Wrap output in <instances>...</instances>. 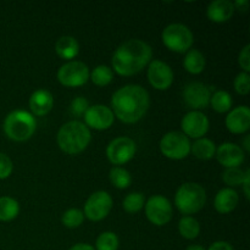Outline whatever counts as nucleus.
Wrapping results in <instances>:
<instances>
[{
  "mask_svg": "<svg viewBox=\"0 0 250 250\" xmlns=\"http://www.w3.org/2000/svg\"><path fill=\"white\" fill-rule=\"evenodd\" d=\"M111 106L120 121L134 124L148 111L149 94L141 85H126L120 88L112 95Z\"/></svg>",
  "mask_w": 250,
  "mask_h": 250,
  "instance_id": "nucleus-1",
  "label": "nucleus"
},
{
  "mask_svg": "<svg viewBox=\"0 0 250 250\" xmlns=\"http://www.w3.org/2000/svg\"><path fill=\"white\" fill-rule=\"evenodd\" d=\"M153 56L150 45L139 39H129L112 55V67L121 76H132L143 70Z\"/></svg>",
  "mask_w": 250,
  "mask_h": 250,
  "instance_id": "nucleus-2",
  "label": "nucleus"
},
{
  "mask_svg": "<svg viewBox=\"0 0 250 250\" xmlns=\"http://www.w3.org/2000/svg\"><path fill=\"white\" fill-rule=\"evenodd\" d=\"M90 142V132L84 124L70 121L61 126L58 133V144L66 154H80Z\"/></svg>",
  "mask_w": 250,
  "mask_h": 250,
  "instance_id": "nucleus-3",
  "label": "nucleus"
},
{
  "mask_svg": "<svg viewBox=\"0 0 250 250\" xmlns=\"http://www.w3.org/2000/svg\"><path fill=\"white\" fill-rule=\"evenodd\" d=\"M36 119L33 115L23 110L10 112L4 121V132L15 142H24L33 136L36 131Z\"/></svg>",
  "mask_w": 250,
  "mask_h": 250,
  "instance_id": "nucleus-4",
  "label": "nucleus"
},
{
  "mask_svg": "<svg viewBox=\"0 0 250 250\" xmlns=\"http://www.w3.org/2000/svg\"><path fill=\"white\" fill-rule=\"evenodd\" d=\"M207 202L205 189L198 183H185L175 195V204L182 214H195L204 208Z\"/></svg>",
  "mask_w": 250,
  "mask_h": 250,
  "instance_id": "nucleus-5",
  "label": "nucleus"
},
{
  "mask_svg": "<svg viewBox=\"0 0 250 250\" xmlns=\"http://www.w3.org/2000/svg\"><path fill=\"white\" fill-rule=\"evenodd\" d=\"M163 42L171 51L186 53L193 44V33L182 23L168 24L163 31Z\"/></svg>",
  "mask_w": 250,
  "mask_h": 250,
  "instance_id": "nucleus-6",
  "label": "nucleus"
},
{
  "mask_svg": "<svg viewBox=\"0 0 250 250\" xmlns=\"http://www.w3.org/2000/svg\"><path fill=\"white\" fill-rule=\"evenodd\" d=\"M160 150L166 158L172 160L187 158L190 153L189 138L181 132L166 133L160 142Z\"/></svg>",
  "mask_w": 250,
  "mask_h": 250,
  "instance_id": "nucleus-7",
  "label": "nucleus"
},
{
  "mask_svg": "<svg viewBox=\"0 0 250 250\" xmlns=\"http://www.w3.org/2000/svg\"><path fill=\"white\" fill-rule=\"evenodd\" d=\"M89 78V70L81 61H70L61 66L58 71V80L65 87H80Z\"/></svg>",
  "mask_w": 250,
  "mask_h": 250,
  "instance_id": "nucleus-8",
  "label": "nucleus"
},
{
  "mask_svg": "<svg viewBox=\"0 0 250 250\" xmlns=\"http://www.w3.org/2000/svg\"><path fill=\"white\" fill-rule=\"evenodd\" d=\"M144 207H146V217L153 225L164 226L172 219V207L170 200L163 195L150 197Z\"/></svg>",
  "mask_w": 250,
  "mask_h": 250,
  "instance_id": "nucleus-9",
  "label": "nucleus"
},
{
  "mask_svg": "<svg viewBox=\"0 0 250 250\" xmlns=\"http://www.w3.org/2000/svg\"><path fill=\"white\" fill-rule=\"evenodd\" d=\"M137 150L136 143L128 137H119L110 142L106 149V155L114 165H124L134 156Z\"/></svg>",
  "mask_w": 250,
  "mask_h": 250,
  "instance_id": "nucleus-10",
  "label": "nucleus"
},
{
  "mask_svg": "<svg viewBox=\"0 0 250 250\" xmlns=\"http://www.w3.org/2000/svg\"><path fill=\"white\" fill-rule=\"evenodd\" d=\"M111 208L112 199L109 193L99 190L88 198L84 205V215L90 221H100L109 215Z\"/></svg>",
  "mask_w": 250,
  "mask_h": 250,
  "instance_id": "nucleus-11",
  "label": "nucleus"
},
{
  "mask_svg": "<svg viewBox=\"0 0 250 250\" xmlns=\"http://www.w3.org/2000/svg\"><path fill=\"white\" fill-rule=\"evenodd\" d=\"M183 99L185 103L195 111L199 109H205L210 104L211 93L210 88L200 82H193L186 85L183 90Z\"/></svg>",
  "mask_w": 250,
  "mask_h": 250,
  "instance_id": "nucleus-12",
  "label": "nucleus"
},
{
  "mask_svg": "<svg viewBox=\"0 0 250 250\" xmlns=\"http://www.w3.org/2000/svg\"><path fill=\"white\" fill-rule=\"evenodd\" d=\"M149 83L158 90H166L173 82V72L170 66L160 60L151 61L148 68Z\"/></svg>",
  "mask_w": 250,
  "mask_h": 250,
  "instance_id": "nucleus-13",
  "label": "nucleus"
},
{
  "mask_svg": "<svg viewBox=\"0 0 250 250\" xmlns=\"http://www.w3.org/2000/svg\"><path fill=\"white\" fill-rule=\"evenodd\" d=\"M182 131L188 138L199 139L209 129V120L203 112L190 111L186 115L181 122Z\"/></svg>",
  "mask_w": 250,
  "mask_h": 250,
  "instance_id": "nucleus-14",
  "label": "nucleus"
},
{
  "mask_svg": "<svg viewBox=\"0 0 250 250\" xmlns=\"http://www.w3.org/2000/svg\"><path fill=\"white\" fill-rule=\"evenodd\" d=\"M84 121L87 126L94 129H107L114 124V112L110 107L104 105L89 106L84 114Z\"/></svg>",
  "mask_w": 250,
  "mask_h": 250,
  "instance_id": "nucleus-15",
  "label": "nucleus"
},
{
  "mask_svg": "<svg viewBox=\"0 0 250 250\" xmlns=\"http://www.w3.org/2000/svg\"><path fill=\"white\" fill-rule=\"evenodd\" d=\"M216 158L226 168L238 167L244 161V151L237 144L224 143L216 149Z\"/></svg>",
  "mask_w": 250,
  "mask_h": 250,
  "instance_id": "nucleus-16",
  "label": "nucleus"
},
{
  "mask_svg": "<svg viewBox=\"0 0 250 250\" xmlns=\"http://www.w3.org/2000/svg\"><path fill=\"white\" fill-rule=\"evenodd\" d=\"M226 127L229 132L241 134L250 128V109L246 105L232 110L226 117Z\"/></svg>",
  "mask_w": 250,
  "mask_h": 250,
  "instance_id": "nucleus-17",
  "label": "nucleus"
},
{
  "mask_svg": "<svg viewBox=\"0 0 250 250\" xmlns=\"http://www.w3.org/2000/svg\"><path fill=\"white\" fill-rule=\"evenodd\" d=\"M54 98L49 90L38 89L31 95L29 99V107L33 115L36 116H44L53 109Z\"/></svg>",
  "mask_w": 250,
  "mask_h": 250,
  "instance_id": "nucleus-18",
  "label": "nucleus"
},
{
  "mask_svg": "<svg viewBox=\"0 0 250 250\" xmlns=\"http://www.w3.org/2000/svg\"><path fill=\"white\" fill-rule=\"evenodd\" d=\"M233 2L229 1V0H215L209 4L207 14L210 21L222 23V22L229 21L233 16Z\"/></svg>",
  "mask_w": 250,
  "mask_h": 250,
  "instance_id": "nucleus-19",
  "label": "nucleus"
},
{
  "mask_svg": "<svg viewBox=\"0 0 250 250\" xmlns=\"http://www.w3.org/2000/svg\"><path fill=\"white\" fill-rule=\"evenodd\" d=\"M238 200L239 198L236 190L231 189V188H225V189L220 190L215 197V209L220 214H229L232 210L236 209Z\"/></svg>",
  "mask_w": 250,
  "mask_h": 250,
  "instance_id": "nucleus-20",
  "label": "nucleus"
},
{
  "mask_svg": "<svg viewBox=\"0 0 250 250\" xmlns=\"http://www.w3.org/2000/svg\"><path fill=\"white\" fill-rule=\"evenodd\" d=\"M55 51L60 58L65 59V60H71L78 55L80 44H78L77 39H75L73 37L63 36L56 42Z\"/></svg>",
  "mask_w": 250,
  "mask_h": 250,
  "instance_id": "nucleus-21",
  "label": "nucleus"
},
{
  "mask_svg": "<svg viewBox=\"0 0 250 250\" xmlns=\"http://www.w3.org/2000/svg\"><path fill=\"white\" fill-rule=\"evenodd\" d=\"M193 155L200 160H209L216 154V146L212 141L208 138H199L190 146Z\"/></svg>",
  "mask_w": 250,
  "mask_h": 250,
  "instance_id": "nucleus-22",
  "label": "nucleus"
},
{
  "mask_svg": "<svg viewBox=\"0 0 250 250\" xmlns=\"http://www.w3.org/2000/svg\"><path fill=\"white\" fill-rule=\"evenodd\" d=\"M183 66L186 70L192 75H198L202 73L205 68V58L199 50H188L187 55H186L185 61H183Z\"/></svg>",
  "mask_w": 250,
  "mask_h": 250,
  "instance_id": "nucleus-23",
  "label": "nucleus"
},
{
  "mask_svg": "<svg viewBox=\"0 0 250 250\" xmlns=\"http://www.w3.org/2000/svg\"><path fill=\"white\" fill-rule=\"evenodd\" d=\"M180 234L186 239H194L200 233V225L194 217L185 216L180 220L178 224Z\"/></svg>",
  "mask_w": 250,
  "mask_h": 250,
  "instance_id": "nucleus-24",
  "label": "nucleus"
},
{
  "mask_svg": "<svg viewBox=\"0 0 250 250\" xmlns=\"http://www.w3.org/2000/svg\"><path fill=\"white\" fill-rule=\"evenodd\" d=\"M20 212V205L14 198H0V221H11L17 217Z\"/></svg>",
  "mask_w": 250,
  "mask_h": 250,
  "instance_id": "nucleus-25",
  "label": "nucleus"
},
{
  "mask_svg": "<svg viewBox=\"0 0 250 250\" xmlns=\"http://www.w3.org/2000/svg\"><path fill=\"white\" fill-rule=\"evenodd\" d=\"M110 181L119 189H126L131 185L132 177L128 171L116 166V167H112L110 170Z\"/></svg>",
  "mask_w": 250,
  "mask_h": 250,
  "instance_id": "nucleus-26",
  "label": "nucleus"
},
{
  "mask_svg": "<svg viewBox=\"0 0 250 250\" xmlns=\"http://www.w3.org/2000/svg\"><path fill=\"white\" fill-rule=\"evenodd\" d=\"M210 103H211L212 109L217 112H221V114L229 111L232 107L231 95L225 90H219V92L215 93L210 99Z\"/></svg>",
  "mask_w": 250,
  "mask_h": 250,
  "instance_id": "nucleus-27",
  "label": "nucleus"
},
{
  "mask_svg": "<svg viewBox=\"0 0 250 250\" xmlns=\"http://www.w3.org/2000/svg\"><path fill=\"white\" fill-rule=\"evenodd\" d=\"M90 80L98 87H105L112 81V70L105 65L97 66L90 73Z\"/></svg>",
  "mask_w": 250,
  "mask_h": 250,
  "instance_id": "nucleus-28",
  "label": "nucleus"
},
{
  "mask_svg": "<svg viewBox=\"0 0 250 250\" xmlns=\"http://www.w3.org/2000/svg\"><path fill=\"white\" fill-rule=\"evenodd\" d=\"M122 205L127 212L134 214V212H138L139 210L143 209V207L146 205V199H144V195L142 193L133 192L126 195Z\"/></svg>",
  "mask_w": 250,
  "mask_h": 250,
  "instance_id": "nucleus-29",
  "label": "nucleus"
},
{
  "mask_svg": "<svg viewBox=\"0 0 250 250\" xmlns=\"http://www.w3.org/2000/svg\"><path fill=\"white\" fill-rule=\"evenodd\" d=\"M97 250H117L119 238L114 232H104L97 239Z\"/></svg>",
  "mask_w": 250,
  "mask_h": 250,
  "instance_id": "nucleus-30",
  "label": "nucleus"
},
{
  "mask_svg": "<svg viewBox=\"0 0 250 250\" xmlns=\"http://www.w3.org/2000/svg\"><path fill=\"white\" fill-rule=\"evenodd\" d=\"M62 224L68 229H76L81 226L84 220V214L78 209H68L62 215Z\"/></svg>",
  "mask_w": 250,
  "mask_h": 250,
  "instance_id": "nucleus-31",
  "label": "nucleus"
},
{
  "mask_svg": "<svg viewBox=\"0 0 250 250\" xmlns=\"http://www.w3.org/2000/svg\"><path fill=\"white\" fill-rule=\"evenodd\" d=\"M246 172L238 167L226 168L222 173V180L227 186H241L243 183Z\"/></svg>",
  "mask_w": 250,
  "mask_h": 250,
  "instance_id": "nucleus-32",
  "label": "nucleus"
},
{
  "mask_svg": "<svg viewBox=\"0 0 250 250\" xmlns=\"http://www.w3.org/2000/svg\"><path fill=\"white\" fill-rule=\"evenodd\" d=\"M234 89L238 94L247 95L250 92V76L247 72L239 73L234 80Z\"/></svg>",
  "mask_w": 250,
  "mask_h": 250,
  "instance_id": "nucleus-33",
  "label": "nucleus"
},
{
  "mask_svg": "<svg viewBox=\"0 0 250 250\" xmlns=\"http://www.w3.org/2000/svg\"><path fill=\"white\" fill-rule=\"evenodd\" d=\"M89 107L88 100L83 97H77L71 103V114L75 116H82Z\"/></svg>",
  "mask_w": 250,
  "mask_h": 250,
  "instance_id": "nucleus-34",
  "label": "nucleus"
},
{
  "mask_svg": "<svg viewBox=\"0 0 250 250\" xmlns=\"http://www.w3.org/2000/svg\"><path fill=\"white\" fill-rule=\"evenodd\" d=\"M12 172V161L6 154L0 153V180H5Z\"/></svg>",
  "mask_w": 250,
  "mask_h": 250,
  "instance_id": "nucleus-35",
  "label": "nucleus"
},
{
  "mask_svg": "<svg viewBox=\"0 0 250 250\" xmlns=\"http://www.w3.org/2000/svg\"><path fill=\"white\" fill-rule=\"evenodd\" d=\"M238 62L241 65V67L246 71L247 73L250 71V45H246L243 48V50L239 54Z\"/></svg>",
  "mask_w": 250,
  "mask_h": 250,
  "instance_id": "nucleus-36",
  "label": "nucleus"
},
{
  "mask_svg": "<svg viewBox=\"0 0 250 250\" xmlns=\"http://www.w3.org/2000/svg\"><path fill=\"white\" fill-rule=\"evenodd\" d=\"M208 250H233V248H232L231 244L227 243V242L219 241V242H215V243H212Z\"/></svg>",
  "mask_w": 250,
  "mask_h": 250,
  "instance_id": "nucleus-37",
  "label": "nucleus"
},
{
  "mask_svg": "<svg viewBox=\"0 0 250 250\" xmlns=\"http://www.w3.org/2000/svg\"><path fill=\"white\" fill-rule=\"evenodd\" d=\"M234 6V10H239V11L242 12H246L247 10H248V6H249V1L248 0H238V1H236L233 4Z\"/></svg>",
  "mask_w": 250,
  "mask_h": 250,
  "instance_id": "nucleus-38",
  "label": "nucleus"
},
{
  "mask_svg": "<svg viewBox=\"0 0 250 250\" xmlns=\"http://www.w3.org/2000/svg\"><path fill=\"white\" fill-rule=\"evenodd\" d=\"M244 188V193H246L247 199H249V186H250V171L247 170L246 171V177H244L243 183H242Z\"/></svg>",
  "mask_w": 250,
  "mask_h": 250,
  "instance_id": "nucleus-39",
  "label": "nucleus"
},
{
  "mask_svg": "<svg viewBox=\"0 0 250 250\" xmlns=\"http://www.w3.org/2000/svg\"><path fill=\"white\" fill-rule=\"evenodd\" d=\"M70 250H95V249L93 248L92 246H89V244L78 243V244H76V246H73Z\"/></svg>",
  "mask_w": 250,
  "mask_h": 250,
  "instance_id": "nucleus-40",
  "label": "nucleus"
},
{
  "mask_svg": "<svg viewBox=\"0 0 250 250\" xmlns=\"http://www.w3.org/2000/svg\"><path fill=\"white\" fill-rule=\"evenodd\" d=\"M249 139H250V137H249V136H247V137H246V139H244V148H246V150H247V151H249V150H250Z\"/></svg>",
  "mask_w": 250,
  "mask_h": 250,
  "instance_id": "nucleus-41",
  "label": "nucleus"
},
{
  "mask_svg": "<svg viewBox=\"0 0 250 250\" xmlns=\"http://www.w3.org/2000/svg\"><path fill=\"white\" fill-rule=\"evenodd\" d=\"M186 250H205L202 246H189Z\"/></svg>",
  "mask_w": 250,
  "mask_h": 250,
  "instance_id": "nucleus-42",
  "label": "nucleus"
}]
</instances>
